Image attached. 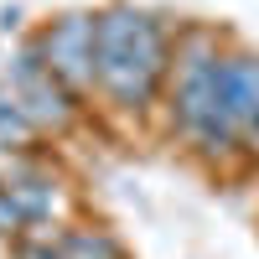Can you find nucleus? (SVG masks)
<instances>
[{
    "label": "nucleus",
    "mask_w": 259,
    "mask_h": 259,
    "mask_svg": "<svg viewBox=\"0 0 259 259\" xmlns=\"http://www.w3.org/2000/svg\"><path fill=\"white\" fill-rule=\"evenodd\" d=\"M73 212V187L62 171L41 166V161H16L0 177V239H21L31 228H52L68 223Z\"/></svg>",
    "instance_id": "3"
},
{
    "label": "nucleus",
    "mask_w": 259,
    "mask_h": 259,
    "mask_svg": "<svg viewBox=\"0 0 259 259\" xmlns=\"http://www.w3.org/2000/svg\"><path fill=\"white\" fill-rule=\"evenodd\" d=\"M16 259H124V244L104 223H52L21 233Z\"/></svg>",
    "instance_id": "7"
},
{
    "label": "nucleus",
    "mask_w": 259,
    "mask_h": 259,
    "mask_svg": "<svg viewBox=\"0 0 259 259\" xmlns=\"http://www.w3.org/2000/svg\"><path fill=\"white\" fill-rule=\"evenodd\" d=\"M223 52H228V36L218 26H197V21L177 26L171 73L161 94L171 135L212 171H228L239 161V140L223 114Z\"/></svg>",
    "instance_id": "2"
},
{
    "label": "nucleus",
    "mask_w": 259,
    "mask_h": 259,
    "mask_svg": "<svg viewBox=\"0 0 259 259\" xmlns=\"http://www.w3.org/2000/svg\"><path fill=\"white\" fill-rule=\"evenodd\" d=\"M171 47H177V26L166 16L130 0L104 6L94 21V94L104 99V109L145 119L166 94Z\"/></svg>",
    "instance_id": "1"
},
{
    "label": "nucleus",
    "mask_w": 259,
    "mask_h": 259,
    "mask_svg": "<svg viewBox=\"0 0 259 259\" xmlns=\"http://www.w3.org/2000/svg\"><path fill=\"white\" fill-rule=\"evenodd\" d=\"M223 114L239 140V161L259 166V52L239 41L223 52Z\"/></svg>",
    "instance_id": "6"
},
{
    "label": "nucleus",
    "mask_w": 259,
    "mask_h": 259,
    "mask_svg": "<svg viewBox=\"0 0 259 259\" xmlns=\"http://www.w3.org/2000/svg\"><path fill=\"white\" fill-rule=\"evenodd\" d=\"M94 21H99V11H62L47 26H36V36H31L36 57L78 99L94 94Z\"/></svg>",
    "instance_id": "5"
},
{
    "label": "nucleus",
    "mask_w": 259,
    "mask_h": 259,
    "mask_svg": "<svg viewBox=\"0 0 259 259\" xmlns=\"http://www.w3.org/2000/svg\"><path fill=\"white\" fill-rule=\"evenodd\" d=\"M41 135H36V124L21 114V104L11 99V89L0 83V156H21V150H31Z\"/></svg>",
    "instance_id": "8"
},
{
    "label": "nucleus",
    "mask_w": 259,
    "mask_h": 259,
    "mask_svg": "<svg viewBox=\"0 0 259 259\" xmlns=\"http://www.w3.org/2000/svg\"><path fill=\"white\" fill-rule=\"evenodd\" d=\"M0 83L11 89V99L21 104V114L36 124V135H41V140H47V135H68V130L78 124V114H83L78 94L68 89V83H57V78H52V68L36 57L31 41H21V47H16V57L6 62Z\"/></svg>",
    "instance_id": "4"
}]
</instances>
